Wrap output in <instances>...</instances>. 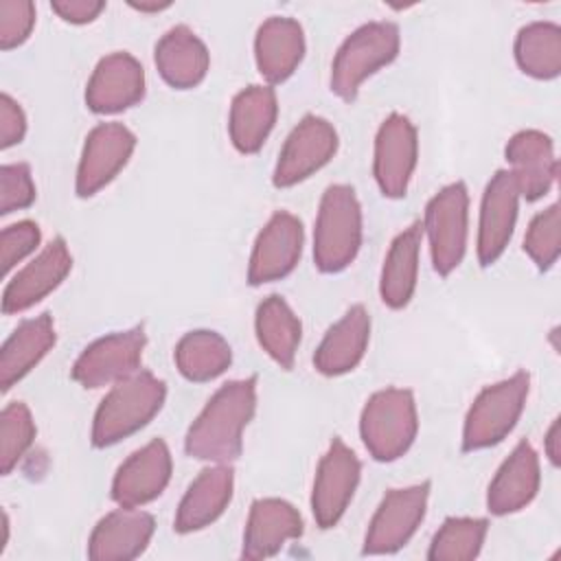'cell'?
<instances>
[{
  "mask_svg": "<svg viewBox=\"0 0 561 561\" xmlns=\"http://www.w3.org/2000/svg\"><path fill=\"white\" fill-rule=\"evenodd\" d=\"M401 35L392 22H368L355 28L337 48L331 64V90L342 101H355L359 85L394 61Z\"/></svg>",
  "mask_w": 561,
  "mask_h": 561,
  "instance_id": "cell-5",
  "label": "cell"
},
{
  "mask_svg": "<svg viewBox=\"0 0 561 561\" xmlns=\"http://www.w3.org/2000/svg\"><path fill=\"white\" fill-rule=\"evenodd\" d=\"M362 248V206L348 184H331L320 199L313 228V261L324 274L346 270Z\"/></svg>",
  "mask_w": 561,
  "mask_h": 561,
  "instance_id": "cell-3",
  "label": "cell"
},
{
  "mask_svg": "<svg viewBox=\"0 0 561 561\" xmlns=\"http://www.w3.org/2000/svg\"><path fill=\"white\" fill-rule=\"evenodd\" d=\"M156 530L153 515L121 506L99 519L88 539L92 561H131L140 557Z\"/></svg>",
  "mask_w": 561,
  "mask_h": 561,
  "instance_id": "cell-19",
  "label": "cell"
},
{
  "mask_svg": "<svg viewBox=\"0 0 561 561\" xmlns=\"http://www.w3.org/2000/svg\"><path fill=\"white\" fill-rule=\"evenodd\" d=\"M362 476V462L355 451L342 440L333 438L318 462L311 513L320 528H333L346 513Z\"/></svg>",
  "mask_w": 561,
  "mask_h": 561,
  "instance_id": "cell-10",
  "label": "cell"
},
{
  "mask_svg": "<svg viewBox=\"0 0 561 561\" xmlns=\"http://www.w3.org/2000/svg\"><path fill=\"white\" fill-rule=\"evenodd\" d=\"M26 134V116L15 99L7 92L0 94V147L9 149L20 145Z\"/></svg>",
  "mask_w": 561,
  "mask_h": 561,
  "instance_id": "cell-39",
  "label": "cell"
},
{
  "mask_svg": "<svg viewBox=\"0 0 561 561\" xmlns=\"http://www.w3.org/2000/svg\"><path fill=\"white\" fill-rule=\"evenodd\" d=\"M35 26V4L31 0L0 2V48L11 50L22 46Z\"/></svg>",
  "mask_w": 561,
  "mask_h": 561,
  "instance_id": "cell-37",
  "label": "cell"
},
{
  "mask_svg": "<svg viewBox=\"0 0 561 561\" xmlns=\"http://www.w3.org/2000/svg\"><path fill=\"white\" fill-rule=\"evenodd\" d=\"M305 530L294 504L280 497H259L252 502L243 530V559H267L278 554L287 541Z\"/></svg>",
  "mask_w": 561,
  "mask_h": 561,
  "instance_id": "cell-20",
  "label": "cell"
},
{
  "mask_svg": "<svg viewBox=\"0 0 561 561\" xmlns=\"http://www.w3.org/2000/svg\"><path fill=\"white\" fill-rule=\"evenodd\" d=\"M559 230H561V213L559 204H550L541 213L533 217L524 237V252L533 259V263L546 272L559 259Z\"/></svg>",
  "mask_w": 561,
  "mask_h": 561,
  "instance_id": "cell-35",
  "label": "cell"
},
{
  "mask_svg": "<svg viewBox=\"0 0 561 561\" xmlns=\"http://www.w3.org/2000/svg\"><path fill=\"white\" fill-rule=\"evenodd\" d=\"M423 232L430 241L432 265L449 276L465 259L469 234V193L462 182L443 186L425 206Z\"/></svg>",
  "mask_w": 561,
  "mask_h": 561,
  "instance_id": "cell-7",
  "label": "cell"
},
{
  "mask_svg": "<svg viewBox=\"0 0 561 561\" xmlns=\"http://www.w3.org/2000/svg\"><path fill=\"white\" fill-rule=\"evenodd\" d=\"M519 188L508 169H500L486 184L478 221V261L493 265L506 250L519 210Z\"/></svg>",
  "mask_w": 561,
  "mask_h": 561,
  "instance_id": "cell-16",
  "label": "cell"
},
{
  "mask_svg": "<svg viewBox=\"0 0 561 561\" xmlns=\"http://www.w3.org/2000/svg\"><path fill=\"white\" fill-rule=\"evenodd\" d=\"M305 57V31L294 18H267L254 37V59L267 83L289 79Z\"/></svg>",
  "mask_w": 561,
  "mask_h": 561,
  "instance_id": "cell-25",
  "label": "cell"
},
{
  "mask_svg": "<svg viewBox=\"0 0 561 561\" xmlns=\"http://www.w3.org/2000/svg\"><path fill=\"white\" fill-rule=\"evenodd\" d=\"M234 473L228 465L206 467L188 484L180 500L173 528L182 535L202 530L224 515L232 500Z\"/></svg>",
  "mask_w": 561,
  "mask_h": 561,
  "instance_id": "cell-23",
  "label": "cell"
},
{
  "mask_svg": "<svg viewBox=\"0 0 561 561\" xmlns=\"http://www.w3.org/2000/svg\"><path fill=\"white\" fill-rule=\"evenodd\" d=\"M337 151L335 127L316 114H307L285 138L272 182L278 188L305 182L320 171Z\"/></svg>",
  "mask_w": 561,
  "mask_h": 561,
  "instance_id": "cell-11",
  "label": "cell"
},
{
  "mask_svg": "<svg viewBox=\"0 0 561 561\" xmlns=\"http://www.w3.org/2000/svg\"><path fill=\"white\" fill-rule=\"evenodd\" d=\"M515 61L535 79H554L561 72V28L554 22H530L515 37Z\"/></svg>",
  "mask_w": 561,
  "mask_h": 561,
  "instance_id": "cell-32",
  "label": "cell"
},
{
  "mask_svg": "<svg viewBox=\"0 0 561 561\" xmlns=\"http://www.w3.org/2000/svg\"><path fill=\"white\" fill-rule=\"evenodd\" d=\"M256 410V377L224 383L191 423L184 449L191 458L228 465L241 456L243 430Z\"/></svg>",
  "mask_w": 561,
  "mask_h": 561,
  "instance_id": "cell-1",
  "label": "cell"
},
{
  "mask_svg": "<svg viewBox=\"0 0 561 561\" xmlns=\"http://www.w3.org/2000/svg\"><path fill=\"white\" fill-rule=\"evenodd\" d=\"M72 270V254L61 237H55L44 250L26 263L7 283L2 291V313H20L44 300L57 289Z\"/></svg>",
  "mask_w": 561,
  "mask_h": 561,
  "instance_id": "cell-18",
  "label": "cell"
},
{
  "mask_svg": "<svg viewBox=\"0 0 561 561\" xmlns=\"http://www.w3.org/2000/svg\"><path fill=\"white\" fill-rule=\"evenodd\" d=\"M504 156L526 202H537L552 188L557 178V158L552 138L539 129H522L506 142Z\"/></svg>",
  "mask_w": 561,
  "mask_h": 561,
  "instance_id": "cell-21",
  "label": "cell"
},
{
  "mask_svg": "<svg viewBox=\"0 0 561 561\" xmlns=\"http://www.w3.org/2000/svg\"><path fill=\"white\" fill-rule=\"evenodd\" d=\"M254 331L261 348L285 370L296 362V351L302 337V324L287 300L278 294H270L256 307Z\"/></svg>",
  "mask_w": 561,
  "mask_h": 561,
  "instance_id": "cell-30",
  "label": "cell"
},
{
  "mask_svg": "<svg viewBox=\"0 0 561 561\" xmlns=\"http://www.w3.org/2000/svg\"><path fill=\"white\" fill-rule=\"evenodd\" d=\"M57 333L50 313L24 320L0 348V388L9 392L24 379L55 346Z\"/></svg>",
  "mask_w": 561,
  "mask_h": 561,
  "instance_id": "cell-27",
  "label": "cell"
},
{
  "mask_svg": "<svg viewBox=\"0 0 561 561\" xmlns=\"http://www.w3.org/2000/svg\"><path fill=\"white\" fill-rule=\"evenodd\" d=\"M136 136L123 123H99L83 142L77 167V195L90 197L107 186L129 162Z\"/></svg>",
  "mask_w": 561,
  "mask_h": 561,
  "instance_id": "cell-13",
  "label": "cell"
},
{
  "mask_svg": "<svg viewBox=\"0 0 561 561\" xmlns=\"http://www.w3.org/2000/svg\"><path fill=\"white\" fill-rule=\"evenodd\" d=\"M370 340V316L364 305H353L322 337L313 366L327 377L351 373L366 355Z\"/></svg>",
  "mask_w": 561,
  "mask_h": 561,
  "instance_id": "cell-26",
  "label": "cell"
},
{
  "mask_svg": "<svg viewBox=\"0 0 561 561\" xmlns=\"http://www.w3.org/2000/svg\"><path fill=\"white\" fill-rule=\"evenodd\" d=\"M173 359L184 379L210 381L226 373L232 362V348L217 331L197 329L180 337Z\"/></svg>",
  "mask_w": 561,
  "mask_h": 561,
  "instance_id": "cell-31",
  "label": "cell"
},
{
  "mask_svg": "<svg viewBox=\"0 0 561 561\" xmlns=\"http://www.w3.org/2000/svg\"><path fill=\"white\" fill-rule=\"evenodd\" d=\"M489 522L482 517H449L432 537L430 561H471L480 554Z\"/></svg>",
  "mask_w": 561,
  "mask_h": 561,
  "instance_id": "cell-33",
  "label": "cell"
},
{
  "mask_svg": "<svg viewBox=\"0 0 561 561\" xmlns=\"http://www.w3.org/2000/svg\"><path fill=\"white\" fill-rule=\"evenodd\" d=\"M129 7L140 11V13H158V11L169 9L171 2H158V0H153V2H129Z\"/></svg>",
  "mask_w": 561,
  "mask_h": 561,
  "instance_id": "cell-42",
  "label": "cell"
},
{
  "mask_svg": "<svg viewBox=\"0 0 561 561\" xmlns=\"http://www.w3.org/2000/svg\"><path fill=\"white\" fill-rule=\"evenodd\" d=\"M423 241V224L412 221L403 228L383 259L381 278H379V296L390 309L405 307L416 289L419 280V254Z\"/></svg>",
  "mask_w": 561,
  "mask_h": 561,
  "instance_id": "cell-29",
  "label": "cell"
},
{
  "mask_svg": "<svg viewBox=\"0 0 561 561\" xmlns=\"http://www.w3.org/2000/svg\"><path fill=\"white\" fill-rule=\"evenodd\" d=\"M42 241L39 226L31 219H22L18 224H11L0 234V261H2V274L7 276L20 261H24L28 254L35 252V248Z\"/></svg>",
  "mask_w": 561,
  "mask_h": 561,
  "instance_id": "cell-38",
  "label": "cell"
},
{
  "mask_svg": "<svg viewBox=\"0 0 561 561\" xmlns=\"http://www.w3.org/2000/svg\"><path fill=\"white\" fill-rule=\"evenodd\" d=\"M539 482V456L528 440H519L489 484L486 508L493 515L517 513L535 500Z\"/></svg>",
  "mask_w": 561,
  "mask_h": 561,
  "instance_id": "cell-22",
  "label": "cell"
},
{
  "mask_svg": "<svg viewBox=\"0 0 561 561\" xmlns=\"http://www.w3.org/2000/svg\"><path fill=\"white\" fill-rule=\"evenodd\" d=\"M153 61L160 77L175 90H188L206 79L210 55L206 44L186 24L169 28L156 44Z\"/></svg>",
  "mask_w": 561,
  "mask_h": 561,
  "instance_id": "cell-24",
  "label": "cell"
},
{
  "mask_svg": "<svg viewBox=\"0 0 561 561\" xmlns=\"http://www.w3.org/2000/svg\"><path fill=\"white\" fill-rule=\"evenodd\" d=\"M164 399V381L149 370L116 381L94 412L92 445L103 449L136 434L162 410Z\"/></svg>",
  "mask_w": 561,
  "mask_h": 561,
  "instance_id": "cell-2",
  "label": "cell"
},
{
  "mask_svg": "<svg viewBox=\"0 0 561 561\" xmlns=\"http://www.w3.org/2000/svg\"><path fill=\"white\" fill-rule=\"evenodd\" d=\"M416 432V401L408 388L377 390L362 408L359 436L368 454L379 462L401 458L412 447Z\"/></svg>",
  "mask_w": 561,
  "mask_h": 561,
  "instance_id": "cell-4",
  "label": "cell"
},
{
  "mask_svg": "<svg viewBox=\"0 0 561 561\" xmlns=\"http://www.w3.org/2000/svg\"><path fill=\"white\" fill-rule=\"evenodd\" d=\"M35 182L28 164L13 162L0 169V215L28 208L35 202Z\"/></svg>",
  "mask_w": 561,
  "mask_h": 561,
  "instance_id": "cell-36",
  "label": "cell"
},
{
  "mask_svg": "<svg viewBox=\"0 0 561 561\" xmlns=\"http://www.w3.org/2000/svg\"><path fill=\"white\" fill-rule=\"evenodd\" d=\"M561 427H559V419L552 421V425L548 427L546 432V438H543V449H546V456L550 458V462L557 467L559 460H561Z\"/></svg>",
  "mask_w": 561,
  "mask_h": 561,
  "instance_id": "cell-41",
  "label": "cell"
},
{
  "mask_svg": "<svg viewBox=\"0 0 561 561\" xmlns=\"http://www.w3.org/2000/svg\"><path fill=\"white\" fill-rule=\"evenodd\" d=\"M145 96V68L125 50L110 53L94 66L85 85V105L94 114H116Z\"/></svg>",
  "mask_w": 561,
  "mask_h": 561,
  "instance_id": "cell-15",
  "label": "cell"
},
{
  "mask_svg": "<svg viewBox=\"0 0 561 561\" xmlns=\"http://www.w3.org/2000/svg\"><path fill=\"white\" fill-rule=\"evenodd\" d=\"M173 471L169 445L162 438L136 449L114 473L112 500L118 506L138 508L149 504L167 489Z\"/></svg>",
  "mask_w": 561,
  "mask_h": 561,
  "instance_id": "cell-17",
  "label": "cell"
},
{
  "mask_svg": "<svg viewBox=\"0 0 561 561\" xmlns=\"http://www.w3.org/2000/svg\"><path fill=\"white\" fill-rule=\"evenodd\" d=\"M276 116L278 101L272 85L243 88L232 99L228 114V134L234 149L241 153H256L274 129Z\"/></svg>",
  "mask_w": 561,
  "mask_h": 561,
  "instance_id": "cell-28",
  "label": "cell"
},
{
  "mask_svg": "<svg viewBox=\"0 0 561 561\" xmlns=\"http://www.w3.org/2000/svg\"><path fill=\"white\" fill-rule=\"evenodd\" d=\"M302 221L287 210L274 213L254 241L248 265V283L259 287L291 274L302 254Z\"/></svg>",
  "mask_w": 561,
  "mask_h": 561,
  "instance_id": "cell-14",
  "label": "cell"
},
{
  "mask_svg": "<svg viewBox=\"0 0 561 561\" xmlns=\"http://www.w3.org/2000/svg\"><path fill=\"white\" fill-rule=\"evenodd\" d=\"M37 427L24 401H11L0 412V471L9 476L35 440Z\"/></svg>",
  "mask_w": 561,
  "mask_h": 561,
  "instance_id": "cell-34",
  "label": "cell"
},
{
  "mask_svg": "<svg viewBox=\"0 0 561 561\" xmlns=\"http://www.w3.org/2000/svg\"><path fill=\"white\" fill-rule=\"evenodd\" d=\"M530 390L526 370L486 386L471 403L462 425V449L478 451L502 443L517 425Z\"/></svg>",
  "mask_w": 561,
  "mask_h": 561,
  "instance_id": "cell-6",
  "label": "cell"
},
{
  "mask_svg": "<svg viewBox=\"0 0 561 561\" xmlns=\"http://www.w3.org/2000/svg\"><path fill=\"white\" fill-rule=\"evenodd\" d=\"M427 500L430 482L390 489L368 524L364 554H392L401 550L425 519Z\"/></svg>",
  "mask_w": 561,
  "mask_h": 561,
  "instance_id": "cell-9",
  "label": "cell"
},
{
  "mask_svg": "<svg viewBox=\"0 0 561 561\" xmlns=\"http://www.w3.org/2000/svg\"><path fill=\"white\" fill-rule=\"evenodd\" d=\"M145 344L147 333L140 324L103 335L81 351L70 375L79 386L90 390L114 386L116 381L140 370Z\"/></svg>",
  "mask_w": 561,
  "mask_h": 561,
  "instance_id": "cell-8",
  "label": "cell"
},
{
  "mask_svg": "<svg viewBox=\"0 0 561 561\" xmlns=\"http://www.w3.org/2000/svg\"><path fill=\"white\" fill-rule=\"evenodd\" d=\"M7 543H9V515H7V511H2V541H0V554L4 552Z\"/></svg>",
  "mask_w": 561,
  "mask_h": 561,
  "instance_id": "cell-43",
  "label": "cell"
},
{
  "mask_svg": "<svg viewBox=\"0 0 561 561\" xmlns=\"http://www.w3.org/2000/svg\"><path fill=\"white\" fill-rule=\"evenodd\" d=\"M50 9L70 24H88L105 9L103 0H53Z\"/></svg>",
  "mask_w": 561,
  "mask_h": 561,
  "instance_id": "cell-40",
  "label": "cell"
},
{
  "mask_svg": "<svg viewBox=\"0 0 561 561\" xmlns=\"http://www.w3.org/2000/svg\"><path fill=\"white\" fill-rule=\"evenodd\" d=\"M419 158V134L405 114H390L377 129L373 175L386 197L399 199L408 193Z\"/></svg>",
  "mask_w": 561,
  "mask_h": 561,
  "instance_id": "cell-12",
  "label": "cell"
}]
</instances>
